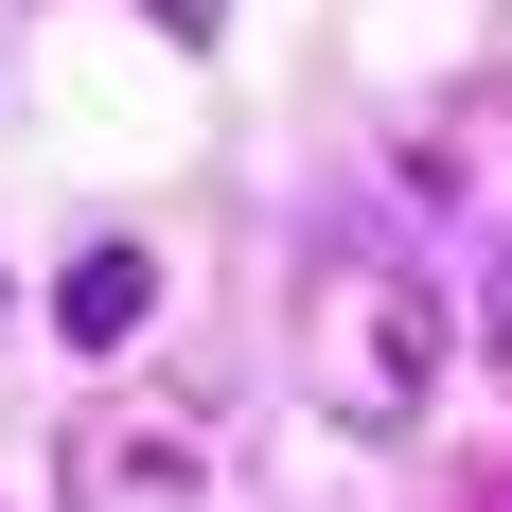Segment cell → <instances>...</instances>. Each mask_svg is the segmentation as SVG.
<instances>
[{
	"mask_svg": "<svg viewBox=\"0 0 512 512\" xmlns=\"http://www.w3.org/2000/svg\"><path fill=\"white\" fill-rule=\"evenodd\" d=\"M442 354H460V318H442V283H424L389 230H336V248L301 265V389H318V424L407 442V424L442 407Z\"/></svg>",
	"mask_w": 512,
	"mask_h": 512,
	"instance_id": "1",
	"label": "cell"
},
{
	"mask_svg": "<svg viewBox=\"0 0 512 512\" xmlns=\"http://www.w3.org/2000/svg\"><path fill=\"white\" fill-rule=\"evenodd\" d=\"M53 512H212V442H195L177 407H71Z\"/></svg>",
	"mask_w": 512,
	"mask_h": 512,
	"instance_id": "2",
	"label": "cell"
},
{
	"mask_svg": "<svg viewBox=\"0 0 512 512\" xmlns=\"http://www.w3.org/2000/svg\"><path fill=\"white\" fill-rule=\"evenodd\" d=\"M142 318H159V265L142 248H71V283H53V336H71V354H124Z\"/></svg>",
	"mask_w": 512,
	"mask_h": 512,
	"instance_id": "3",
	"label": "cell"
},
{
	"mask_svg": "<svg viewBox=\"0 0 512 512\" xmlns=\"http://www.w3.org/2000/svg\"><path fill=\"white\" fill-rule=\"evenodd\" d=\"M424 177H460V212H495V230H512V106H460V124H424Z\"/></svg>",
	"mask_w": 512,
	"mask_h": 512,
	"instance_id": "4",
	"label": "cell"
},
{
	"mask_svg": "<svg viewBox=\"0 0 512 512\" xmlns=\"http://www.w3.org/2000/svg\"><path fill=\"white\" fill-rule=\"evenodd\" d=\"M495 389H512V283H495Z\"/></svg>",
	"mask_w": 512,
	"mask_h": 512,
	"instance_id": "5",
	"label": "cell"
}]
</instances>
